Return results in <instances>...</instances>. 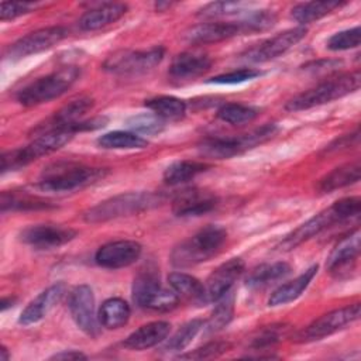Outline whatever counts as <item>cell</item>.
I'll list each match as a JSON object with an SVG mask.
<instances>
[{"instance_id": "obj_25", "label": "cell", "mask_w": 361, "mask_h": 361, "mask_svg": "<svg viewBox=\"0 0 361 361\" xmlns=\"http://www.w3.org/2000/svg\"><path fill=\"white\" fill-rule=\"evenodd\" d=\"M316 272H317V265H312L309 269H306L303 274H300L293 281H289L288 283L281 285L269 296L268 305L269 306H282V305L296 300L306 290V288L314 278Z\"/></svg>"}, {"instance_id": "obj_23", "label": "cell", "mask_w": 361, "mask_h": 361, "mask_svg": "<svg viewBox=\"0 0 361 361\" xmlns=\"http://www.w3.org/2000/svg\"><path fill=\"white\" fill-rule=\"evenodd\" d=\"M126 13L127 6L123 3H102L87 10L79 18V27L85 31H94L116 23Z\"/></svg>"}, {"instance_id": "obj_4", "label": "cell", "mask_w": 361, "mask_h": 361, "mask_svg": "<svg viewBox=\"0 0 361 361\" xmlns=\"http://www.w3.org/2000/svg\"><path fill=\"white\" fill-rule=\"evenodd\" d=\"M106 169L75 162H58L42 171L37 186L44 192H72L104 178Z\"/></svg>"}, {"instance_id": "obj_14", "label": "cell", "mask_w": 361, "mask_h": 361, "mask_svg": "<svg viewBox=\"0 0 361 361\" xmlns=\"http://www.w3.org/2000/svg\"><path fill=\"white\" fill-rule=\"evenodd\" d=\"M306 32L307 30L305 27L289 28L248 49L243 56L250 62H268L271 59L281 56L288 49L295 47L300 39L306 37Z\"/></svg>"}, {"instance_id": "obj_7", "label": "cell", "mask_w": 361, "mask_h": 361, "mask_svg": "<svg viewBox=\"0 0 361 361\" xmlns=\"http://www.w3.org/2000/svg\"><path fill=\"white\" fill-rule=\"evenodd\" d=\"M78 66H63L49 75L35 79L17 92V100L23 106H37L62 96L79 79Z\"/></svg>"}, {"instance_id": "obj_31", "label": "cell", "mask_w": 361, "mask_h": 361, "mask_svg": "<svg viewBox=\"0 0 361 361\" xmlns=\"http://www.w3.org/2000/svg\"><path fill=\"white\" fill-rule=\"evenodd\" d=\"M210 165L199 161H190V159H182L171 164L165 172H164V180L168 185H179L183 182H188L197 176L199 173L207 171Z\"/></svg>"}, {"instance_id": "obj_29", "label": "cell", "mask_w": 361, "mask_h": 361, "mask_svg": "<svg viewBox=\"0 0 361 361\" xmlns=\"http://www.w3.org/2000/svg\"><path fill=\"white\" fill-rule=\"evenodd\" d=\"M131 310L126 300L120 298H110L103 302L99 310V322L103 327L113 330L127 324Z\"/></svg>"}, {"instance_id": "obj_3", "label": "cell", "mask_w": 361, "mask_h": 361, "mask_svg": "<svg viewBox=\"0 0 361 361\" xmlns=\"http://www.w3.org/2000/svg\"><path fill=\"white\" fill-rule=\"evenodd\" d=\"M165 200V196L157 192H127L97 203L83 213L86 223H103L118 217L138 214L154 209Z\"/></svg>"}, {"instance_id": "obj_9", "label": "cell", "mask_w": 361, "mask_h": 361, "mask_svg": "<svg viewBox=\"0 0 361 361\" xmlns=\"http://www.w3.org/2000/svg\"><path fill=\"white\" fill-rule=\"evenodd\" d=\"M133 300L141 309L168 312L176 307L180 299L172 289L164 288L154 274L145 272L134 279Z\"/></svg>"}, {"instance_id": "obj_17", "label": "cell", "mask_w": 361, "mask_h": 361, "mask_svg": "<svg viewBox=\"0 0 361 361\" xmlns=\"http://www.w3.org/2000/svg\"><path fill=\"white\" fill-rule=\"evenodd\" d=\"M142 247L134 240H118L102 245L94 255L97 265L109 269L124 268L134 264L141 255Z\"/></svg>"}, {"instance_id": "obj_6", "label": "cell", "mask_w": 361, "mask_h": 361, "mask_svg": "<svg viewBox=\"0 0 361 361\" xmlns=\"http://www.w3.org/2000/svg\"><path fill=\"white\" fill-rule=\"evenodd\" d=\"M73 134L75 133L68 128H47L27 147L3 152L1 172L17 171L30 162L62 148L73 138Z\"/></svg>"}, {"instance_id": "obj_38", "label": "cell", "mask_w": 361, "mask_h": 361, "mask_svg": "<svg viewBox=\"0 0 361 361\" xmlns=\"http://www.w3.org/2000/svg\"><path fill=\"white\" fill-rule=\"evenodd\" d=\"M127 127L135 134H158L164 130L165 121L154 113H142L133 116L127 120Z\"/></svg>"}, {"instance_id": "obj_28", "label": "cell", "mask_w": 361, "mask_h": 361, "mask_svg": "<svg viewBox=\"0 0 361 361\" xmlns=\"http://www.w3.org/2000/svg\"><path fill=\"white\" fill-rule=\"evenodd\" d=\"M290 274V265L286 262H274V264H264L254 268L247 279L245 283L251 289H261L265 288L279 279H283Z\"/></svg>"}, {"instance_id": "obj_42", "label": "cell", "mask_w": 361, "mask_h": 361, "mask_svg": "<svg viewBox=\"0 0 361 361\" xmlns=\"http://www.w3.org/2000/svg\"><path fill=\"white\" fill-rule=\"evenodd\" d=\"M261 75L262 73L257 69L243 68V69L231 71V72H227V73H223V75H217V76L212 78L209 82L210 83H217V85H237V83H243V82L255 79Z\"/></svg>"}, {"instance_id": "obj_43", "label": "cell", "mask_w": 361, "mask_h": 361, "mask_svg": "<svg viewBox=\"0 0 361 361\" xmlns=\"http://www.w3.org/2000/svg\"><path fill=\"white\" fill-rule=\"evenodd\" d=\"M230 347L228 343L224 341H210L206 343L204 345L193 350L189 354L180 355V358H189V360H206V358H214L219 357L220 354L226 353L227 348Z\"/></svg>"}, {"instance_id": "obj_30", "label": "cell", "mask_w": 361, "mask_h": 361, "mask_svg": "<svg viewBox=\"0 0 361 361\" xmlns=\"http://www.w3.org/2000/svg\"><path fill=\"white\" fill-rule=\"evenodd\" d=\"M168 282L179 299L192 300L202 305L203 283L199 279L185 272H172L168 276Z\"/></svg>"}, {"instance_id": "obj_27", "label": "cell", "mask_w": 361, "mask_h": 361, "mask_svg": "<svg viewBox=\"0 0 361 361\" xmlns=\"http://www.w3.org/2000/svg\"><path fill=\"white\" fill-rule=\"evenodd\" d=\"M0 206H1V212H7V210H20V212H27V210H45V209H51L55 204L51 203L49 200L35 196V195H30L25 192H17V190H4L1 193V199H0Z\"/></svg>"}, {"instance_id": "obj_22", "label": "cell", "mask_w": 361, "mask_h": 361, "mask_svg": "<svg viewBox=\"0 0 361 361\" xmlns=\"http://www.w3.org/2000/svg\"><path fill=\"white\" fill-rule=\"evenodd\" d=\"M212 66V59L203 52H193L186 51L178 54L171 66L169 75L178 80H188L195 79L203 73H206Z\"/></svg>"}, {"instance_id": "obj_44", "label": "cell", "mask_w": 361, "mask_h": 361, "mask_svg": "<svg viewBox=\"0 0 361 361\" xmlns=\"http://www.w3.org/2000/svg\"><path fill=\"white\" fill-rule=\"evenodd\" d=\"M38 4L30 1H3L0 4V20L7 21L35 10Z\"/></svg>"}, {"instance_id": "obj_40", "label": "cell", "mask_w": 361, "mask_h": 361, "mask_svg": "<svg viewBox=\"0 0 361 361\" xmlns=\"http://www.w3.org/2000/svg\"><path fill=\"white\" fill-rule=\"evenodd\" d=\"M361 30L358 25L333 34L327 41V48L331 51H345L351 48H357L360 45Z\"/></svg>"}, {"instance_id": "obj_2", "label": "cell", "mask_w": 361, "mask_h": 361, "mask_svg": "<svg viewBox=\"0 0 361 361\" xmlns=\"http://www.w3.org/2000/svg\"><path fill=\"white\" fill-rule=\"evenodd\" d=\"M227 240V231L221 226L209 224L192 237L180 241L171 252V262L176 268H188L214 257Z\"/></svg>"}, {"instance_id": "obj_48", "label": "cell", "mask_w": 361, "mask_h": 361, "mask_svg": "<svg viewBox=\"0 0 361 361\" xmlns=\"http://www.w3.org/2000/svg\"><path fill=\"white\" fill-rule=\"evenodd\" d=\"M0 353H1V354H0V360H1V361H7V360L10 358V354H8V351H7L6 347H3V348L0 350Z\"/></svg>"}, {"instance_id": "obj_19", "label": "cell", "mask_w": 361, "mask_h": 361, "mask_svg": "<svg viewBox=\"0 0 361 361\" xmlns=\"http://www.w3.org/2000/svg\"><path fill=\"white\" fill-rule=\"evenodd\" d=\"M217 196L209 190L190 188L180 190L173 202L172 212L178 217H195L212 212L217 206Z\"/></svg>"}, {"instance_id": "obj_16", "label": "cell", "mask_w": 361, "mask_h": 361, "mask_svg": "<svg viewBox=\"0 0 361 361\" xmlns=\"http://www.w3.org/2000/svg\"><path fill=\"white\" fill-rule=\"evenodd\" d=\"M76 230L61 224H35L20 233V240L38 250L61 247L76 237Z\"/></svg>"}, {"instance_id": "obj_11", "label": "cell", "mask_w": 361, "mask_h": 361, "mask_svg": "<svg viewBox=\"0 0 361 361\" xmlns=\"http://www.w3.org/2000/svg\"><path fill=\"white\" fill-rule=\"evenodd\" d=\"M165 49L154 47L145 51H118L110 55L103 68L117 75H138L151 71L164 58Z\"/></svg>"}, {"instance_id": "obj_34", "label": "cell", "mask_w": 361, "mask_h": 361, "mask_svg": "<svg viewBox=\"0 0 361 361\" xmlns=\"http://www.w3.org/2000/svg\"><path fill=\"white\" fill-rule=\"evenodd\" d=\"M234 300L235 296L233 290H228L216 302V307L213 309L207 322L203 324L209 333H216L224 329L231 322L234 314Z\"/></svg>"}, {"instance_id": "obj_46", "label": "cell", "mask_w": 361, "mask_h": 361, "mask_svg": "<svg viewBox=\"0 0 361 361\" xmlns=\"http://www.w3.org/2000/svg\"><path fill=\"white\" fill-rule=\"evenodd\" d=\"M87 357L78 351V350H69V351H62V353H58V354H54L51 357V360H86Z\"/></svg>"}, {"instance_id": "obj_36", "label": "cell", "mask_w": 361, "mask_h": 361, "mask_svg": "<svg viewBox=\"0 0 361 361\" xmlns=\"http://www.w3.org/2000/svg\"><path fill=\"white\" fill-rule=\"evenodd\" d=\"M257 116H258V110L255 107L241 104V103H226L217 111V117L231 126H241V124L250 123Z\"/></svg>"}, {"instance_id": "obj_15", "label": "cell", "mask_w": 361, "mask_h": 361, "mask_svg": "<svg viewBox=\"0 0 361 361\" xmlns=\"http://www.w3.org/2000/svg\"><path fill=\"white\" fill-rule=\"evenodd\" d=\"M244 271V261L241 258H231L219 265L203 283L202 305L217 302L224 293L231 290L234 282Z\"/></svg>"}, {"instance_id": "obj_8", "label": "cell", "mask_w": 361, "mask_h": 361, "mask_svg": "<svg viewBox=\"0 0 361 361\" xmlns=\"http://www.w3.org/2000/svg\"><path fill=\"white\" fill-rule=\"evenodd\" d=\"M278 128L269 123L259 128L252 130L240 137H209L200 141L197 145L199 152L213 159H228L240 155L248 149L255 148L259 144L267 142L276 134Z\"/></svg>"}, {"instance_id": "obj_35", "label": "cell", "mask_w": 361, "mask_h": 361, "mask_svg": "<svg viewBox=\"0 0 361 361\" xmlns=\"http://www.w3.org/2000/svg\"><path fill=\"white\" fill-rule=\"evenodd\" d=\"M97 144L106 149H134L147 147L148 141L135 133L117 130L99 137Z\"/></svg>"}, {"instance_id": "obj_10", "label": "cell", "mask_w": 361, "mask_h": 361, "mask_svg": "<svg viewBox=\"0 0 361 361\" xmlns=\"http://www.w3.org/2000/svg\"><path fill=\"white\" fill-rule=\"evenodd\" d=\"M360 317V303L348 305L336 310H331L316 320H313L309 326L302 329L296 336V343H310L316 340H322L341 329H344L347 324H351L353 322L358 320Z\"/></svg>"}, {"instance_id": "obj_45", "label": "cell", "mask_w": 361, "mask_h": 361, "mask_svg": "<svg viewBox=\"0 0 361 361\" xmlns=\"http://www.w3.org/2000/svg\"><path fill=\"white\" fill-rule=\"evenodd\" d=\"M353 142H358V128L353 133V134H347V135H343L340 138H337L334 142H331L329 145V151H336V149H344V148H348L351 147Z\"/></svg>"}, {"instance_id": "obj_39", "label": "cell", "mask_w": 361, "mask_h": 361, "mask_svg": "<svg viewBox=\"0 0 361 361\" xmlns=\"http://www.w3.org/2000/svg\"><path fill=\"white\" fill-rule=\"evenodd\" d=\"M288 331L286 324H271L258 330L251 338V347L254 350H262L276 344Z\"/></svg>"}, {"instance_id": "obj_26", "label": "cell", "mask_w": 361, "mask_h": 361, "mask_svg": "<svg viewBox=\"0 0 361 361\" xmlns=\"http://www.w3.org/2000/svg\"><path fill=\"white\" fill-rule=\"evenodd\" d=\"M361 176L360 161H354L338 168H334L331 172L324 175L319 182V190L323 193H330L333 190L350 186L357 183Z\"/></svg>"}, {"instance_id": "obj_13", "label": "cell", "mask_w": 361, "mask_h": 361, "mask_svg": "<svg viewBox=\"0 0 361 361\" xmlns=\"http://www.w3.org/2000/svg\"><path fill=\"white\" fill-rule=\"evenodd\" d=\"M68 307L75 324L87 336L99 334V323L94 312V295L89 285H78L69 293Z\"/></svg>"}, {"instance_id": "obj_5", "label": "cell", "mask_w": 361, "mask_h": 361, "mask_svg": "<svg viewBox=\"0 0 361 361\" xmlns=\"http://www.w3.org/2000/svg\"><path fill=\"white\" fill-rule=\"evenodd\" d=\"M360 83H361L360 71H354L333 79H327L319 83L317 86L292 97L289 102H286L285 109L288 111H300V110H307L324 103H330L336 99L344 97L358 90Z\"/></svg>"}, {"instance_id": "obj_24", "label": "cell", "mask_w": 361, "mask_h": 361, "mask_svg": "<svg viewBox=\"0 0 361 361\" xmlns=\"http://www.w3.org/2000/svg\"><path fill=\"white\" fill-rule=\"evenodd\" d=\"M171 331V324L164 320L147 323L134 330L124 341V345L130 350H147L162 343Z\"/></svg>"}, {"instance_id": "obj_37", "label": "cell", "mask_w": 361, "mask_h": 361, "mask_svg": "<svg viewBox=\"0 0 361 361\" xmlns=\"http://www.w3.org/2000/svg\"><path fill=\"white\" fill-rule=\"evenodd\" d=\"M203 324H204V322L200 319L189 320L172 337H169V340L165 343L162 350L164 351H180V350L186 348L192 343V340L196 337V334L200 331Z\"/></svg>"}, {"instance_id": "obj_18", "label": "cell", "mask_w": 361, "mask_h": 361, "mask_svg": "<svg viewBox=\"0 0 361 361\" xmlns=\"http://www.w3.org/2000/svg\"><path fill=\"white\" fill-rule=\"evenodd\" d=\"M240 34H244V28L240 21H209L190 27L183 32V39L189 44L202 45L220 42Z\"/></svg>"}, {"instance_id": "obj_12", "label": "cell", "mask_w": 361, "mask_h": 361, "mask_svg": "<svg viewBox=\"0 0 361 361\" xmlns=\"http://www.w3.org/2000/svg\"><path fill=\"white\" fill-rule=\"evenodd\" d=\"M68 30L65 27H47L37 31H32L16 42L10 44L4 51V56L7 59H21L32 54L42 52L45 49L52 48L63 38H66Z\"/></svg>"}, {"instance_id": "obj_21", "label": "cell", "mask_w": 361, "mask_h": 361, "mask_svg": "<svg viewBox=\"0 0 361 361\" xmlns=\"http://www.w3.org/2000/svg\"><path fill=\"white\" fill-rule=\"evenodd\" d=\"M66 292V285L63 282H56L42 290L34 300H31L27 307L23 310L18 323L23 326H30L42 320Z\"/></svg>"}, {"instance_id": "obj_32", "label": "cell", "mask_w": 361, "mask_h": 361, "mask_svg": "<svg viewBox=\"0 0 361 361\" xmlns=\"http://www.w3.org/2000/svg\"><path fill=\"white\" fill-rule=\"evenodd\" d=\"M344 3L340 1H309V3H300L296 4L292 8L290 17L298 21L299 24H309L313 23L327 14H330L331 11H334L336 8L341 7Z\"/></svg>"}, {"instance_id": "obj_47", "label": "cell", "mask_w": 361, "mask_h": 361, "mask_svg": "<svg viewBox=\"0 0 361 361\" xmlns=\"http://www.w3.org/2000/svg\"><path fill=\"white\" fill-rule=\"evenodd\" d=\"M14 302H16L14 298H3V299H1V310H6L7 307L13 306Z\"/></svg>"}, {"instance_id": "obj_20", "label": "cell", "mask_w": 361, "mask_h": 361, "mask_svg": "<svg viewBox=\"0 0 361 361\" xmlns=\"http://www.w3.org/2000/svg\"><path fill=\"white\" fill-rule=\"evenodd\" d=\"M360 255V230L355 228L344 237L330 252L327 258V269L337 278L347 276L357 264Z\"/></svg>"}, {"instance_id": "obj_1", "label": "cell", "mask_w": 361, "mask_h": 361, "mask_svg": "<svg viewBox=\"0 0 361 361\" xmlns=\"http://www.w3.org/2000/svg\"><path fill=\"white\" fill-rule=\"evenodd\" d=\"M361 210V200L360 197H344L334 202L330 207L322 210L292 233H289L278 245L279 250L289 251L295 247L300 245L302 243L310 240L312 237L320 234L326 228L331 227L336 223H343L353 217H357Z\"/></svg>"}, {"instance_id": "obj_33", "label": "cell", "mask_w": 361, "mask_h": 361, "mask_svg": "<svg viewBox=\"0 0 361 361\" xmlns=\"http://www.w3.org/2000/svg\"><path fill=\"white\" fill-rule=\"evenodd\" d=\"M145 106L158 117L165 120H179L186 113L183 100L173 96H157L145 100Z\"/></svg>"}, {"instance_id": "obj_41", "label": "cell", "mask_w": 361, "mask_h": 361, "mask_svg": "<svg viewBox=\"0 0 361 361\" xmlns=\"http://www.w3.org/2000/svg\"><path fill=\"white\" fill-rule=\"evenodd\" d=\"M244 4L237 3V1H216V3H209L203 8L199 10V17L203 18H216V17H223V16H231L243 11Z\"/></svg>"}]
</instances>
